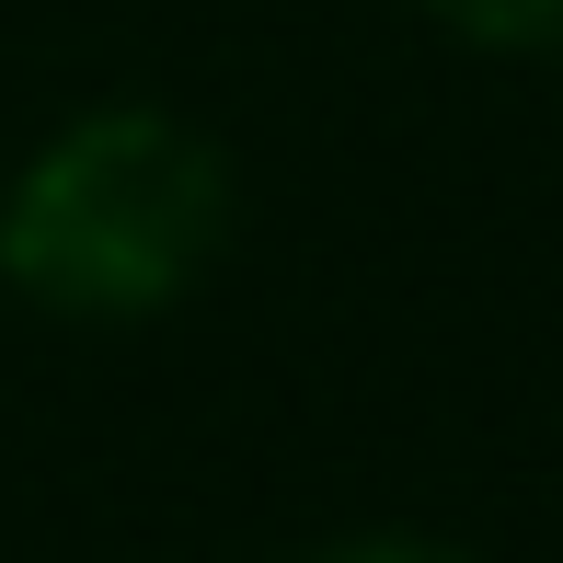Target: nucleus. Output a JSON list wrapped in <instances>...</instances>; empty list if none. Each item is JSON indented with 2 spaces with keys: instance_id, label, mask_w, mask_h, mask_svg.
Instances as JSON below:
<instances>
[{
  "instance_id": "1",
  "label": "nucleus",
  "mask_w": 563,
  "mask_h": 563,
  "mask_svg": "<svg viewBox=\"0 0 563 563\" xmlns=\"http://www.w3.org/2000/svg\"><path fill=\"white\" fill-rule=\"evenodd\" d=\"M230 242V162L173 104H81L0 185V288L46 322H162Z\"/></svg>"
},
{
  "instance_id": "2",
  "label": "nucleus",
  "mask_w": 563,
  "mask_h": 563,
  "mask_svg": "<svg viewBox=\"0 0 563 563\" xmlns=\"http://www.w3.org/2000/svg\"><path fill=\"white\" fill-rule=\"evenodd\" d=\"M460 46H495V58H552L563 46V0H426Z\"/></svg>"
},
{
  "instance_id": "3",
  "label": "nucleus",
  "mask_w": 563,
  "mask_h": 563,
  "mask_svg": "<svg viewBox=\"0 0 563 563\" xmlns=\"http://www.w3.org/2000/svg\"><path fill=\"white\" fill-rule=\"evenodd\" d=\"M311 563H472V552L426 541V529H356V541H334V552H311Z\"/></svg>"
}]
</instances>
